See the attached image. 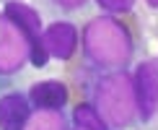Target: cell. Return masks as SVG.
Here are the masks:
<instances>
[{
	"label": "cell",
	"instance_id": "1",
	"mask_svg": "<svg viewBox=\"0 0 158 130\" xmlns=\"http://www.w3.org/2000/svg\"><path fill=\"white\" fill-rule=\"evenodd\" d=\"M85 52L101 65H122L130 57V39L119 24L96 18L85 29Z\"/></svg>",
	"mask_w": 158,
	"mask_h": 130
},
{
	"label": "cell",
	"instance_id": "2",
	"mask_svg": "<svg viewBox=\"0 0 158 130\" xmlns=\"http://www.w3.org/2000/svg\"><path fill=\"white\" fill-rule=\"evenodd\" d=\"M96 104L114 125H124L132 117V89L127 76H106L96 89Z\"/></svg>",
	"mask_w": 158,
	"mask_h": 130
},
{
	"label": "cell",
	"instance_id": "3",
	"mask_svg": "<svg viewBox=\"0 0 158 130\" xmlns=\"http://www.w3.org/2000/svg\"><path fill=\"white\" fill-rule=\"evenodd\" d=\"M26 60V44L21 37V29H10L5 21H0V73L18 70Z\"/></svg>",
	"mask_w": 158,
	"mask_h": 130
},
{
	"label": "cell",
	"instance_id": "4",
	"mask_svg": "<svg viewBox=\"0 0 158 130\" xmlns=\"http://www.w3.org/2000/svg\"><path fill=\"white\" fill-rule=\"evenodd\" d=\"M29 96H31L36 109H42V112H57L68 102V89L60 81H42V83L31 86Z\"/></svg>",
	"mask_w": 158,
	"mask_h": 130
},
{
	"label": "cell",
	"instance_id": "5",
	"mask_svg": "<svg viewBox=\"0 0 158 130\" xmlns=\"http://www.w3.org/2000/svg\"><path fill=\"white\" fill-rule=\"evenodd\" d=\"M44 47H47V52H52L55 57H60V60L70 57L73 50H75V29L68 21L52 24L47 29V34H44Z\"/></svg>",
	"mask_w": 158,
	"mask_h": 130
},
{
	"label": "cell",
	"instance_id": "6",
	"mask_svg": "<svg viewBox=\"0 0 158 130\" xmlns=\"http://www.w3.org/2000/svg\"><path fill=\"white\" fill-rule=\"evenodd\" d=\"M137 99H140V115L148 120L156 112L158 102V78L150 63H143L137 68Z\"/></svg>",
	"mask_w": 158,
	"mask_h": 130
},
{
	"label": "cell",
	"instance_id": "7",
	"mask_svg": "<svg viewBox=\"0 0 158 130\" xmlns=\"http://www.w3.org/2000/svg\"><path fill=\"white\" fill-rule=\"evenodd\" d=\"M29 107L21 94H5L0 99V128L3 130H23L29 125Z\"/></svg>",
	"mask_w": 158,
	"mask_h": 130
},
{
	"label": "cell",
	"instance_id": "8",
	"mask_svg": "<svg viewBox=\"0 0 158 130\" xmlns=\"http://www.w3.org/2000/svg\"><path fill=\"white\" fill-rule=\"evenodd\" d=\"M75 122H78V128H83V130H109L106 125H104V120L98 117V109H91L88 104H81V107H75Z\"/></svg>",
	"mask_w": 158,
	"mask_h": 130
},
{
	"label": "cell",
	"instance_id": "9",
	"mask_svg": "<svg viewBox=\"0 0 158 130\" xmlns=\"http://www.w3.org/2000/svg\"><path fill=\"white\" fill-rule=\"evenodd\" d=\"M23 130H62V120H60V115H55V112H42V115H36L34 120H29V125Z\"/></svg>",
	"mask_w": 158,
	"mask_h": 130
},
{
	"label": "cell",
	"instance_id": "10",
	"mask_svg": "<svg viewBox=\"0 0 158 130\" xmlns=\"http://www.w3.org/2000/svg\"><path fill=\"white\" fill-rule=\"evenodd\" d=\"M130 3H132V0H104V5H106V8H117V11L130 8Z\"/></svg>",
	"mask_w": 158,
	"mask_h": 130
},
{
	"label": "cell",
	"instance_id": "11",
	"mask_svg": "<svg viewBox=\"0 0 158 130\" xmlns=\"http://www.w3.org/2000/svg\"><path fill=\"white\" fill-rule=\"evenodd\" d=\"M57 3H60L62 8H75V5H83L85 0H57Z\"/></svg>",
	"mask_w": 158,
	"mask_h": 130
},
{
	"label": "cell",
	"instance_id": "12",
	"mask_svg": "<svg viewBox=\"0 0 158 130\" xmlns=\"http://www.w3.org/2000/svg\"><path fill=\"white\" fill-rule=\"evenodd\" d=\"M148 3H150V5H153V8H158V0H148Z\"/></svg>",
	"mask_w": 158,
	"mask_h": 130
}]
</instances>
